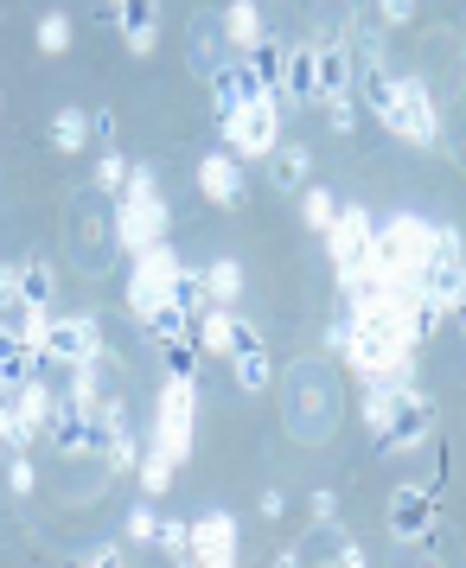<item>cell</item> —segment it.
<instances>
[{
    "label": "cell",
    "instance_id": "obj_22",
    "mask_svg": "<svg viewBox=\"0 0 466 568\" xmlns=\"http://www.w3.org/2000/svg\"><path fill=\"white\" fill-rule=\"evenodd\" d=\"M13 282H20V301H27L32 313H52V294H58V282H52V262H20L13 268Z\"/></svg>",
    "mask_w": 466,
    "mask_h": 568
},
{
    "label": "cell",
    "instance_id": "obj_40",
    "mask_svg": "<svg viewBox=\"0 0 466 568\" xmlns=\"http://www.w3.org/2000/svg\"><path fill=\"white\" fill-rule=\"evenodd\" d=\"M83 562H90V568H115V562H122V549H115V542H103V549H83Z\"/></svg>",
    "mask_w": 466,
    "mask_h": 568
},
{
    "label": "cell",
    "instance_id": "obj_33",
    "mask_svg": "<svg viewBox=\"0 0 466 568\" xmlns=\"http://www.w3.org/2000/svg\"><path fill=\"white\" fill-rule=\"evenodd\" d=\"M320 109H326V122H333V134H352V129H358V115H364L358 90H352V97H333V103H320Z\"/></svg>",
    "mask_w": 466,
    "mask_h": 568
},
{
    "label": "cell",
    "instance_id": "obj_36",
    "mask_svg": "<svg viewBox=\"0 0 466 568\" xmlns=\"http://www.w3.org/2000/svg\"><path fill=\"white\" fill-rule=\"evenodd\" d=\"M64 45H71V20L64 13H45L39 20V52H64Z\"/></svg>",
    "mask_w": 466,
    "mask_h": 568
},
{
    "label": "cell",
    "instance_id": "obj_5",
    "mask_svg": "<svg viewBox=\"0 0 466 568\" xmlns=\"http://www.w3.org/2000/svg\"><path fill=\"white\" fill-rule=\"evenodd\" d=\"M192 435H199V384L192 377H166L154 396V447L185 460L192 454Z\"/></svg>",
    "mask_w": 466,
    "mask_h": 568
},
{
    "label": "cell",
    "instance_id": "obj_13",
    "mask_svg": "<svg viewBox=\"0 0 466 568\" xmlns=\"http://www.w3.org/2000/svg\"><path fill=\"white\" fill-rule=\"evenodd\" d=\"M352 90H358L352 45L345 39H320L313 45V103H333V97H352Z\"/></svg>",
    "mask_w": 466,
    "mask_h": 568
},
{
    "label": "cell",
    "instance_id": "obj_18",
    "mask_svg": "<svg viewBox=\"0 0 466 568\" xmlns=\"http://www.w3.org/2000/svg\"><path fill=\"white\" fill-rule=\"evenodd\" d=\"M262 90H275V83H256L250 64H217L211 71V103H217V115H236L243 103H256Z\"/></svg>",
    "mask_w": 466,
    "mask_h": 568
},
{
    "label": "cell",
    "instance_id": "obj_15",
    "mask_svg": "<svg viewBox=\"0 0 466 568\" xmlns=\"http://www.w3.org/2000/svg\"><path fill=\"white\" fill-rule=\"evenodd\" d=\"M192 562H205V568L236 562V517L231 511H205L192 524Z\"/></svg>",
    "mask_w": 466,
    "mask_h": 568
},
{
    "label": "cell",
    "instance_id": "obj_24",
    "mask_svg": "<svg viewBox=\"0 0 466 568\" xmlns=\"http://www.w3.org/2000/svg\"><path fill=\"white\" fill-rule=\"evenodd\" d=\"M236 294H243V262L217 256L205 268V301H211V307H236Z\"/></svg>",
    "mask_w": 466,
    "mask_h": 568
},
{
    "label": "cell",
    "instance_id": "obj_31",
    "mask_svg": "<svg viewBox=\"0 0 466 568\" xmlns=\"http://www.w3.org/2000/svg\"><path fill=\"white\" fill-rule=\"evenodd\" d=\"M154 542L166 549V556H173V562H192V524H180V517H166Z\"/></svg>",
    "mask_w": 466,
    "mask_h": 568
},
{
    "label": "cell",
    "instance_id": "obj_2",
    "mask_svg": "<svg viewBox=\"0 0 466 568\" xmlns=\"http://www.w3.org/2000/svg\"><path fill=\"white\" fill-rule=\"evenodd\" d=\"M377 224L364 217V205H338V217L326 224V250H333V268H338V287L358 294L364 282H377V250H371Z\"/></svg>",
    "mask_w": 466,
    "mask_h": 568
},
{
    "label": "cell",
    "instance_id": "obj_10",
    "mask_svg": "<svg viewBox=\"0 0 466 568\" xmlns=\"http://www.w3.org/2000/svg\"><path fill=\"white\" fill-rule=\"evenodd\" d=\"M45 440H52L58 454L83 460V454H109L115 428H109V415H103V409H78V403H58V409H52V428H45Z\"/></svg>",
    "mask_w": 466,
    "mask_h": 568
},
{
    "label": "cell",
    "instance_id": "obj_41",
    "mask_svg": "<svg viewBox=\"0 0 466 568\" xmlns=\"http://www.w3.org/2000/svg\"><path fill=\"white\" fill-rule=\"evenodd\" d=\"M345 338H352V320H333V326H326V345H333V352H345Z\"/></svg>",
    "mask_w": 466,
    "mask_h": 568
},
{
    "label": "cell",
    "instance_id": "obj_32",
    "mask_svg": "<svg viewBox=\"0 0 466 568\" xmlns=\"http://www.w3.org/2000/svg\"><path fill=\"white\" fill-rule=\"evenodd\" d=\"M90 180H97V192H109V199H122V185H129V160H122V154H103V160H97V173H90Z\"/></svg>",
    "mask_w": 466,
    "mask_h": 568
},
{
    "label": "cell",
    "instance_id": "obj_26",
    "mask_svg": "<svg viewBox=\"0 0 466 568\" xmlns=\"http://www.w3.org/2000/svg\"><path fill=\"white\" fill-rule=\"evenodd\" d=\"M173 307L192 320V313H205V268H192V262H180V275H173Z\"/></svg>",
    "mask_w": 466,
    "mask_h": 568
},
{
    "label": "cell",
    "instance_id": "obj_34",
    "mask_svg": "<svg viewBox=\"0 0 466 568\" xmlns=\"http://www.w3.org/2000/svg\"><path fill=\"white\" fill-rule=\"evenodd\" d=\"M103 460H109V473H134V466H141V440H134L129 428H122V435L109 440V454H103Z\"/></svg>",
    "mask_w": 466,
    "mask_h": 568
},
{
    "label": "cell",
    "instance_id": "obj_16",
    "mask_svg": "<svg viewBox=\"0 0 466 568\" xmlns=\"http://www.w3.org/2000/svg\"><path fill=\"white\" fill-rule=\"evenodd\" d=\"M231 364H236V389H269V352H262V333L250 326V320H236L231 333Z\"/></svg>",
    "mask_w": 466,
    "mask_h": 568
},
{
    "label": "cell",
    "instance_id": "obj_38",
    "mask_svg": "<svg viewBox=\"0 0 466 568\" xmlns=\"http://www.w3.org/2000/svg\"><path fill=\"white\" fill-rule=\"evenodd\" d=\"M377 20H384V27H409V20H415V0H377Z\"/></svg>",
    "mask_w": 466,
    "mask_h": 568
},
{
    "label": "cell",
    "instance_id": "obj_3",
    "mask_svg": "<svg viewBox=\"0 0 466 568\" xmlns=\"http://www.w3.org/2000/svg\"><path fill=\"white\" fill-rule=\"evenodd\" d=\"M415 287H422L440 313H454L466 301V243H460L454 224H435V243H428V256L415 268Z\"/></svg>",
    "mask_w": 466,
    "mask_h": 568
},
{
    "label": "cell",
    "instance_id": "obj_28",
    "mask_svg": "<svg viewBox=\"0 0 466 568\" xmlns=\"http://www.w3.org/2000/svg\"><path fill=\"white\" fill-rule=\"evenodd\" d=\"M282 58H287V45L275 39V32H262L256 45H250V78H256V83H275V78H282Z\"/></svg>",
    "mask_w": 466,
    "mask_h": 568
},
{
    "label": "cell",
    "instance_id": "obj_1",
    "mask_svg": "<svg viewBox=\"0 0 466 568\" xmlns=\"http://www.w3.org/2000/svg\"><path fill=\"white\" fill-rule=\"evenodd\" d=\"M166 224H173V211L160 199L154 166H129V185H122V199H115V236H122V250L134 256V250L160 243Z\"/></svg>",
    "mask_w": 466,
    "mask_h": 568
},
{
    "label": "cell",
    "instance_id": "obj_30",
    "mask_svg": "<svg viewBox=\"0 0 466 568\" xmlns=\"http://www.w3.org/2000/svg\"><path fill=\"white\" fill-rule=\"evenodd\" d=\"M160 352H166V377H192V371H199V345H192V333L166 338Z\"/></svg>",
    "mask_w": 466,
    "mask_h": 568
},
{
    "label": "cell",
    "instance_id": "obj_43",
    "mask_svg": "<svg viewBox=\"0 0 466 568\" xmlns=\"http://www.w3.org/2000/svg\"><path fill=\"white\" fill-rule=\"evenodd\" d=\"M454 313H460V333H466V301H460V307H454Z\"/></svg>",
    "mask_w": 466,
    "mask_h": 568
},
{
    "label": "cell",
    "instance_id": "obj_9",
    "mask_svg": "<svg viewBox=\"0 0 466 568\" xmlns=\"http://www.w3.org/2000/svg\"><path fill=\"white\" fill-rule=\"evenodd\" d=\"M173 275H180V256L166 250V236L148 243V250H134V268H129V313L134 320H148L173 294Z\"/></svg>",
    "mask_w": 466,
    "mask_h": 568
},
{
    "label": "cell",
    "instance_id": "obj_14",
    "mask_svg": "<svg viewBox=\"0 0 466 568\" xmlns=\"http://www.w3.org/2000/svg\"><path fill=\"white\" fill-rule=\"evenodd\" d=\"M403 396H415V371H377V377H364V389H358L364 428H384L389 415L403 409Z\"/></svg>",
    "mask_w": 466,
    "mask_h": 568
},
{
    "label": "cell",
    "instance_id": "obj_11",
    "mask_svg": "<svg viewBox=\"0 0 466 568\" xmlns=\"http://www.w3.org/2000/svg\"><path fill=\"white\" fill-rule=\"evenodd\" d=\"M435 498H440L435 486H415V479L389 491V511H384V517H389V537L409 542V549L435 537Z\"/></svg>",
    "mask_w": 466,
    "mask_h": 568
},
{
    "label": "cell",
    "instance_id": "obj_4",
    "mask_svg": "<svg viewBox=\"0 0 466 568\" xmlns=\"http://www.w3.org/2000/svg\"><path fill=\"white\" fill-rule=\"evenodd\" d=\"M428 243H435V224H428V217H409V211L389 217L384 231L371 236V250H377V282H415Z\"/></svg>",
    "mask_w": 466,
    "mask_h": 568
},
{
    "label": "cell",
    "instance_id": "obj_19",
    "mask_svg": "<svg viewBox=\"0 0 466 568\" xmlns=\"http://www.w3.org/2000/svg\"><path fill=\"white\" fill-rule=\"evenodd\" d=\"M115 20H122V39H129L134 58L154 52V39H160V0H115Z\"/></svg>",
    "mask_w": 466,
    "mask_h": 568
},
{
    "label": "cell",
    "instance_id": "obj_23",
    "mask_svg": "<svg viewBox=\"0 0 466 568\" xmlns=\"http://www.w3.org/2000/svg\"><path fill=\"white\" fill-rule=\"evenodd\" d=\"M262 32H269V27H262V7H256V0H231V7H224V39H231L236 52H250Z\"/></svg>",
    "mask_w": 466,
    "mask_h": 568
},
{
    "label": "cell",
    "instance_id": "obj_45",
    "mask_svg": "<svg viewBox=\"0 0 466 568\" xmlns=\"http://www.w3.org/2000/svg\"><path fill=\"white\" fill-rule=\"evenodd\" d=\"M109 7H115V0H109Z\"/></svg>",
    "mask_w": 466,
    "mask_h": 568
},
{
    "label": "cell",
    "instance_id": "obj_21",
    "mask_svg": "<svg viewBox=\"0 0 466 568\" xmlns=\"http://www.w3.org/2000/svg\"><path fill=\"white\" fill-rule=\"evenodd\" d=\"M307 173H313L307 148H287V141L269 148V185H275V192H307Z\"/></svg>",
    "mask_w": 466,
    "mask_h": 568
},
{
    "label": "cell",
    "instance_id": "obj_44",
    "mask_svg": "<svg viewBox=\"0 0 466 568\" xmlns=\"http://www.w3.org/2000/svg\"><path fill=\"white\" fill-rule=\"evenodd\" d=\"M0 109H7V97H0Z\"/></svg>",
    "mask_w": 466,
    "mask_h": 568
},
{
    "label": "cell",
    "instance_id": "obj_12",
    "mask_svg": "<svg viewBox=\"0 0 466 568\" xmlns=\"http://www.w3.org/2000/svg\"><path fill=\"white\" fill-rule=\"evenodd\" d=\"M428 435H435V403L415 389V396H403V409L377 428V454H409V447H422Z\"/></svg>",
    "mask_w": 466,
    "mask_h": 568
},
{
    "label": "cell",
    "instance_id": "obj_7",
    "mask_svg": "<svg viewBox=\"0 0 466 568\" xmlns=\"http://www.w3.org/2000/svg\"><path fill=\"white\" fill-rule=\"evenodd\" d=\"M39 377H45V371H58V364H64V371H71V364H97L103 358V326H97V320H90V313H52V320H45V345H39Z\"/></svg>",
    "mask_w": 466,
    "mask_h": 568
},
{
    "label": "cell",
    "instance_id": "obj_29",
    "mask_svg": "<svg viewBox=\"0 0 466 568\" xmlns=\"http://www.w3.org/2000/svg\"><path fill=\"white\" fill-rule=\"evenodd\" d=\"M301 211H307V231L326 236V224L338 217V199L333 192H320V185H307V192H301Z\"/></svg>",
    "mask_w": 466,
    "mask_h": 568
},
{
    "label": "cell",
    "instance_id": "obj_42",
    "mask_svg": "<svg viewBox=\"0 0 466 568\" xmlns=\"http://www.w3.org/2000/svg\"><path fill=\"white\" fill-rule=\"evenodd\" d=\"M256 511L269 517V524H275V517H282V491H262V498H256Z\"/></svg>",
    "mask_w": 466,
    "mask_h": 568
},
{
    "label": "cell",
    "instance_id": "obj_35",
    "mask_svg": "<svg viewBox=\"0 0 466 568\" xmlns=\"http://www.w3.org/2000/svg\"><path fill=\"white\" fill-rule=\"evenodd\" d=\"M122 530H129V542H154V537H160V517H154V505L141 498V505L129 511V524H122Z\"/></svg>",
    "mask_w": 466,
    "mask_h": 568
},
{
    "label": "cell",
    "instance_id": "obj_20",
    "mask_svg": "<svg viewBox=\"0 0 466 568\" xmlns=\"http://www.w3.org/2000/svg\"><path fill=\"white\" fill-rule=\"evenodd\" d=\"M275 97L287 109H313V45H287L282 78H275Z\"/></svg>",
    "mask_w": 466,
    "mask_h": 568
},
{
    "label": "cell",
    "instance_id": "obj_25",
    "mask_svg": "<svg viewBox=\"0 0 466 568\" xmlns=\"http://www.w3.org/2000/svg\"><path fill=\"white\" fill-rule=\"evenodd\" d=\"M173 454H160V447H148L141 454V466H134V479H141V498H166L173 491Z\"/></svg>",
    "mask_w": 466,
    "mask_h": 568
},
{
    "label": "cell",
    "instance_id": "obj_39",
    "mask_svg": "<svg viewBox=\"0 0 466 568\" xmlns=\"http://www.w3.org/2000/svg\"><path fill=\"white\" fill-rule=\"evenodd\" d=\"M307 511H313V524H326V530H333V524H338V498H333V491H313Z\"/></svg>",
    "mask_w": 466,
    "mask_h": 568
},
{
    "label": "cell",
    "instance_id": "obj_17",
    "mask_svg": "<svg viewBox=\"0 0 466 568\" xmlns=\"http://www.w3.org/2000/svg\"><path fill=\"white\" fill-rule=\"evenodd\" d=\"M199 192H205L211 205H243V166H236L231 148L199 160Z\"/></svg>",
    "mask_w": 466,
    "mask_h": 568
},
{
    "label": "cell",
    "instance_id": "obj_6",
    "mask_svg": "<svg viewBox=\"0 0 466 568\" xmlns=\"http://www.w3.org/2000/svg\"><path fill=\"white\" fill-rule=\"evenodd\" d=\"M217 122H224V148L236 160H269V148L282 141V97L262 90L256 103H243L236 115H217Z\"/></svg>",
    "mask_w": 466,
    "mask_h": 568
},
{
    "label": "cell",
    "instance_id": "obj_8",
    "mask_svg": "<svg viewBox=\"0 0 466 568\" xmlns=\"http://www.w3.org/2000/svg\"><path fill=\"white\" fill-rule=\"evenodd\" d=\"M384 129L409 148H440V115H435V97L422 78H396V103H389Z\"/></svg>",
    "mask_w": 466,
    "mask_h": 568
},
{
    "label": "cell",
    "instance_id": "obj_27",
    "mask_svg": "<svg viewBox=\"0 0 466 568\" xmlns=\"http://www.w3.org/2000/svg\"><path fill=\"white\" fill-rule=\"evenodd\" d=\"M83 141H90V115H83V109H58L52 115V148L58 154H78Z\"/></svg>",
    "mask_w": 466,
    "mask_h": 568
},
{
    "label": "cell",
    "instance_id": "obj_37",
    "mask_svg": "<svg viewBox=\"0 0 466 568\" xmlns=\"http://www.w3.org/2000/svg\"><path fill=\"white\" fill-rule=\"evenodd\" d=\"M7 486L20 491V498L32 491V460H27V447H13V466H7Z\"/></svg>",
    "mask_w": 466,
    "mask_h": 568
}]
</instances>
